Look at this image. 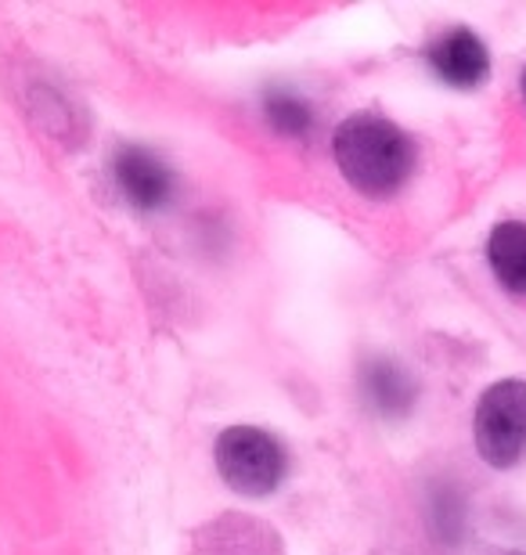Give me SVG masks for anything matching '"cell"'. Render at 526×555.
I'll list each match as a JSON object with an SVG mask.
<instances>
[{
    "mask_svg": "<svg viewBox=\"0 0 526 555\" xmlns=\"http://www.w3.org/2000/svg\"><path fill=\"white\" fill-rule=\"evenodd\" d=\"M425 62L433 65V73L440 76L444 83L462 87V91H473L490 73V54L484 48V40L469 29L440 33V37L425 48Z\"/></svg>",
    "mask_w": 526,
    "mask_h": 555,
    "instance_id": "obj_5",
    "label": "cell"
},
{
    "mask_svg": "<svg viewBox=\"0 0 526 555\" xmlns=\"http://www.w3.org/2000/svg\"><path fill=\"white\" fill-rule=\"evenodd\" d=\"M198 548L206 555H282V541L271 527L253 516H217L209 527L198 530Z\"/></svg>",
    "mask_w": 526,
    "mask_h": 555,
    "instance_id": "obj_6",
    "label": "cell"
},
{
    "mask_svg": "<svg viewBox=\"0 0 526 555\" xmlns=\"http://www.w3.org/2000/svg\"><path fill=\"white\" fill-rule=\"evenodd\" d=\"M361 393L372 412L397 418L411 412L419 390H415V379H411L397 361L372 358V361H364V369H361Z\"/></svg>",
    "mask_w": 526,
    "mask_h": 555,
    "instance_id": "obj_7",
    "label": "cell"
},
{
    "mask_svg": "<svg viewBox=\"0 0 526 555\" xmlns=\"http://www.w3.org/2000/svg\"><path fill=\"white\" fill-rule=\"evenodd\" d=\"M217 469L239 494L264 498L285 476V451L271 433L256 426H231L217 437Z\"/></svg>",
    "mask_w": 526,
    "mask_h": 555,
    "instance_id": "obj_2",
    "label": "cell"
},
{
    "mask_svg": "<svg viewBox=\"0 0 526 555\" xmlns=\"http://www.w3.org/2000/svg\"><path fill=\"white\" fill-rule=\"evenodd\" d=\"M487 260L505 293L526 296V224L523 220H501V224L490 231Z\"/></svg>",
    "mask_w": 526,
    "mask_h": 555,
    "instance_id": "obj_8",
    "label": "cell"
},
{
    "mask_svg": "<svg viewBox=\"0 0 526 555\" xmlns=\"http://www.w3.org/2000/svg\"><path fill=\"white\" fill-rule=\"evenodd\" d=\"M343 177L368 198H386L415 170V141L383 116L357 113L343 119L332 138Z\"/></svg>",
    "mask_w": 526,
    "mask_h": 555,
    "instance_id": "obj_1",
    "label": "cell"
},
{
    "mask_svg": "<svg viewBox=\"0 0 526 555\" xmlns=\"http://www.w3.org/2000/svg\"><path fill=\"white\" fill-rule=\"evenodd\" d=\"M476 451L495 469L516 465L526 451V383H495L476 404Z\"/></svg>",
    "mask_w": 526,
    "mask_h": 555,
    "instance_id": "obj_3",
    "label": "cell"
},
{
    "mask_svg": "<svg viewBox=\"0 0 526 555\" xmlns=\"http://www.w3.org/2000/svg\"><path fill=\"white\" fill-rule=\"evenodd\" d=\"M523 94H526V73H523Z\"/></svg>",
    "mask_w": 526,
    "mask_h": 555,
    "instance_id": "obj_10",
    "label": "cell"
},
{
    "mask_svg": "<svg viewBox=\"0 0 526 555\" xmlns=\"http://www.w3.org/2000/svg\"><path fill=\"white\" fill-rule=\"evenodd\" d=\"M264 116L282 138H307L315 130V108L307 105V98L293 91H267Z\"/></svg>",
    "mask_w": 526,
    "mask_h": 555,
    "instance_id": "obj_9",
    "label": "cell"
},
{
    "mask_svg": "<svg viewBox=\"0 0 526 555\" xmlns=\"http://www.w3.org/2000/svg\"><path fill=\"white\" fill-rule=\"evenodd\" d=\"M112 177H116L119 192L127 195V203L144 209V214L163 209L177 192L174 170L141 144H123L116 159H112Z\"/></svg>",
    "mask_w": 526,
    "mask_h": 555,
    "instance_id": "obj_4",
    "label": "cell"
}]
</instances>
